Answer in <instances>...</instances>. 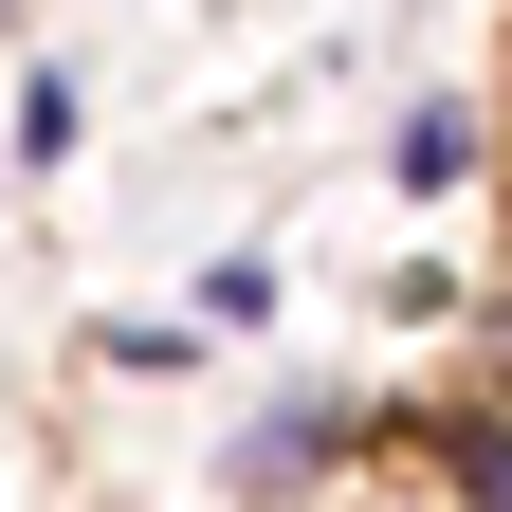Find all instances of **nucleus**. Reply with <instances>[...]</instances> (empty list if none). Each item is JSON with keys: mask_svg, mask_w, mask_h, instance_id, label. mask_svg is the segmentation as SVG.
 Instances as JSON below:
<instances>
[{"mask_svg": "<svg viewBox=\"0 0 512 512\" xmlns=\"http://www.w3.org/2000/svg\"><path fill=\"white\" fill-rule=\"evenodd\" d=\"M366 439H384V403H256L238 421V512H293L330 458H366Z\"/></svg>", "mask_w": 512, "mask_h": 512, "instance_id": "f257e3e1", "label": "nucleus"}, {"mask_svg": "<svg viewBox=\"0 0 512 512\" xmlns=\"http://www.w3.org/2000/svg\"><path fill=\"white\" fill-rule=\"evenodd\" d=\"M0 19H19V0H0Z\"/></svg>", "mask_w": 512, "mask_h": 512, "instance_id": "6e6552de", "label": "nucleus"}, {"mask_svg": "<svg viewBox=\"0 0 512 512\" xmlns=\"http://www.w3.org/2000/svg\"><path fill=\"white\" fill-rule=\"evenodd\" d=\"M403 458L439 476V512H512V384H439L403 421Z\"/></svg>", "mask_w": 512, "mask_h": 512, "instance_id": "f03ea898", "label": "nucleus"}, {"mask_svg": "<svg viewBox=\"0 0 512 512\" xmlns=\"http://www.w3.org/2000/svg\"><path fill=\"white\" fill-rule=\"evenodd\" d=\"M458 330H476V384H512V275H494V293L458 311Z\"/></svg>", "mask_w": 512, "mask_h": 512, "instance_id": "0eeeda50", "label": "nucleus"}, {"mask_svg": "<svg viewBox=\"0 0 512 512\" xmlns=\"http://www.w3.org/2000/svg\"><path fill=\"white\" fill-rule=\"evenodd\" d=\"M19 165H74V74H19Z\"/></svg>", "mask_w": 512, "mask_h": 512, "instance_id": "423d86ee", "label": "nucleus"}, {"mask_svg": "<svg viewBox=\"0 0 512 512\" xmlns=\"http://www.w3.org/2000/svg\"><path fill=\"white\" fill-rule=\"evenodd\" d=\"M384 165H403V202H458V183H476V110H403Z\"/></svg>", "mask_w": 512, "mask_h": 512, "instance_id": "7ed1b4c3", "label": "nucleus"}, {"mask_svg": "<svg viewBox=\"0 0 512 512\" xmlns=\"http://www.w3.org/2000/svg\"><path fill=\"white\" fill-rule=\"evenodd\" d=\"M183 311H202V330H275V256H202Z\"/></svg>", "mask_w": 512, "mask_h": 512, "instance_id": "39448f33", "label": "nucleus"}, {"mask_svg": "<svg viewBox=\"0 0 512 512\" xmlns=\"http://www.w3.org/2000/svg\"><path fill=\"white\" fill-rule=\"evenodd\" d=\"M92 366H128V384H165V366H202V311H128V330H92Z\"/></svg>", "mask_w": 512, "mask_h": 512, "instance_id": "20e7f679", "label": "nucleus"}]
</instances>
